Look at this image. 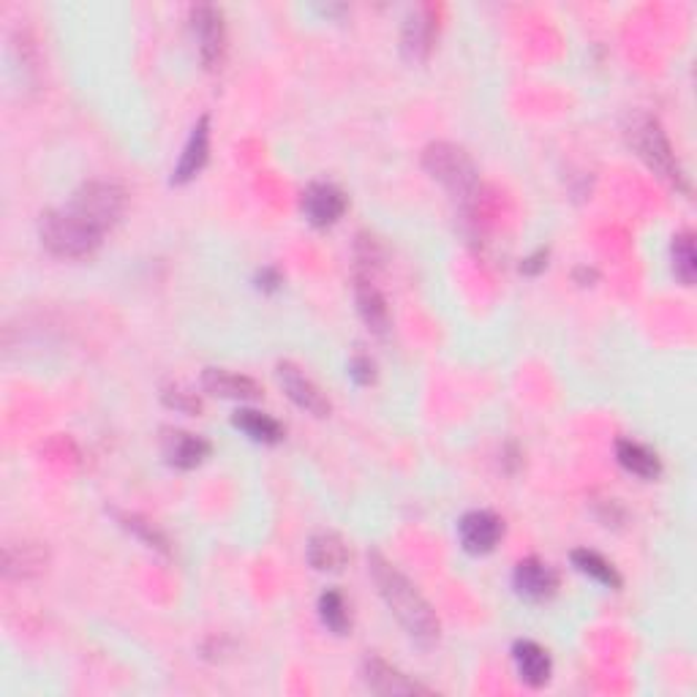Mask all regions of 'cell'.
<instances>
[{"instance_id": "cell-28", "label": "cell", "mask_w": 697, "mask_h": 697, "mask_svg": "<svg viewBox=\"0 0 697 697\" xmlns=\"http://www.w3.org/2000/svg\"><path fill=\"white\" fill-rule=\"evenodd\" d=\"M281 284H284V279H281V273L275 267H262L260 273H256V286H260L262 292H275Z\"/></svg>"}, {"instance_id": "cell-26", "label": "cell", "mask_w": 697, "mask_h": 697, "mask_svg": "<svg viewBox=\"0 0 697 697\" xmlns=\"http://www.w3.org/2000/svg\"><path fill=\"white\" fill-rule=\"evenodd\" d=\"M348 376H352V382L360 384V387H368V384L376 382V363L368 354H354V357L348 360Z\"/></svg>"}, {"instance_id": "cell-29", "label": "cell", "mask_w": 697, "mask_h": 697, "mask_svg": "<svg viewBox=\"0 0 697 697\" xmlns=\"http://www.w3.org/2000/svg\"><path fill=\"white\" fill-rule=\"evenodd\" d=\"M575 281H578L580 286H592V284H588V281H597V270L578 267V270H575Z\"/></svg>"}, {"instance_id": "cell-11", "label": "cell", "mask_w": 697, "mask_h": 697, "mask_svg": "<svg viewBox=\"0 0 697 697\" xmlns=\"http://www.w3.org/2000/svg\"><path fill=\"white\" fill-rule=\"evenodd\" d=\"M348 200L344 191L333 183H311L303 191V215L311 226L316 230H327V226L339 224L341 215L346 213Z\"/></svg>"}, {"instance_id": "cell-12", "label": "cell", "mask_w": 697, "mask_h": 697, "mask_svg": "<svg viewBox=\"0 0 697 697\" xmlns=\"http://www.w3.org/2000/svg\"><path fill=\"white\" fill-rule=\"evenodd\" d=\"M161 449H164L166 464L180 468V472H191V468L202 466L213 453V444L200 434H189V431L166 428L164 438H161Z\"/></svg>"}, {"instance_id": "cell-19", "label": "cell", "mask_w": 697, "mask_h": 697, "mask_svg": "<svg viewBox=\"0 0 697 697\" xmlns=\"http://www.w3.org/2000/svg\"><path fill=\"white\" fill-rule=\"evenodd\" d=\"M616 461L624 472L635 474L640 479H659L663 474V461L646 444L635 442V438H618L616 442Z\"/></svg>"}, {"instance_id": "cell-18", "label": "cell", "mask_w": 697, "mask_h": 697, "mask_svg": "<svg viewBox=\"0 0 697 697\" xmlns=\"http://www.w3.org/2000/svg\"><path fill=\"white\" fill-rule=\"evenodd\" d=\"M305 558L316 573H339L348 562V545L339 532H316L305 545Z\"/></svg>"}, {"instance_id": "cell-6", "label": "cell", "mask_w": 697, "mask_h": 697, "mask_svg": "<svg viewBox=\"0 0 697 697\" xmlns=\"http://www.w3.org/2000/svg\"><path fill=\"white\" fill-rule=\"evenodd\" d=\"M275 376H279V384L286 393V398H290L297 408H303L305 414H311V417L316 420H324L333 414V401L327 398V393H324L320 384L305 374L297 363L281 360V363L275 365Z\"/></svg>"}, {"instance_id": "cell-5", "label": "cell", "mask_w": 697, "mask_h": 697, "mask_svg": "<svg viewBox=\"0 0 697 697\" xmlns=\"http://www.w3.org/2000/svg\"><path fill=\"white\" fill-rule=\"evenodd\" d=\"M191 33L196 39L200 60L208 71L221 69L226 58V22L224 11L213 3H196L189 11Z\"/></svg>"}, {"instance_id": "cell-20", "label": "cell", "mask_w": 697, "mask_h": 697, "mask_svg": "<svg viewBox=\"0 0 697 697\" xmlns=\"http://www.w3.org/2000/svg\"><path fill=\"white\" fill-rule=\"evenodd\" d=\"M232 425L251 438V442H260V444H279L284 442V425L279 423L275 417L270 414L256 412V408H238L232 414Z\"/></svg>"}, {"instance_id": "cell-21", "label": "cell", "mask_w": 697, "mask_h": 697, "mask_svg": "<svg viewBox=\"0 0 697 697\" xmlns=\"http://www.w3.org/2000/svg\"><path fill=\"white\" fill-rule=\"evenodd\" d=\"M569 558H573V567L578 569L580 575H586V578L599 583V586L622 588V575H618V569L613 567V564L603 556V553L578 548V550H573V556Z\"/></svg>"}, {"instance_id": "cell-1", "label": "cell", "mask_w": 697, "mask_h": 697, "mask_svg": "<svg viewBox=\"0 0 697 697\" xmlns=\"http://www.w3.org/2000/svg\"><path fill=\"white\" fill-rule=\"evenodd\" d=\"M129 191L118 180H88L63 208L47 210L39 221L41 245L60 260H85L99 251L107 232L123 219Z\"/></svg>"}, {"instance_id": "cell-23", "label": "cell", "mask_w": 697, "mask_h": 697, "mask_svg": "<svg viewBox=\"0 0 697 697\" xmlns=\"http://www.w3.org/2000/svg\"><path fill=\"white\" fill-rule=\"evenodd\" d=\"M670 260L673 273L684 286H693L697 279V251H695V234L678 232L670 243Z\"/></svg>"}, {"instance_id": "cell-16", "label": "cell", "mask_w": 697, "mask_h": 697, "mask_svg": "<svg viewBox=\"0 0 697 697\" xmlns=\"http://www.w3.org/2000/svg\"><path fill=\"white\" fill-rule=\"evenodd\" d=\"M210 159V118L202 115L191 129L189 142H185L183 153H180L178 166L172 172V185H183L194 180L196 174L204 170Z\"/></svg>"}, {"instance_id": "cell-2", "label": "cell", "mask_w": 697, "mask_h": 697, "mask_svg": "<svg viewBox=\"0 0 697 697\" xmlns=\"http://www.w3.org/2000/svg\"><path fill=\"white\" fill-rule=\"evenodd\" d=\"M368 573L376 583L378 597L384 599L412 643H417L420 648H434L442 638V622L423 592L378 550L368 553Z\"/></svg>"}, {"instance_id": "cell-24", "label": "cell", "mask_w": 697, "mask_h": 697, "mask_svg": "<svg viewBox=\"0 0 697 697\" xmlns=\"http://www.w3.org/2000/svg\"><path fill=\"white\" fill-rule=\"evenodd\" d=\"M120 526L125 528V532H131L134 537H140L142 543L148 545V548H155L161 553H170V543H166L164 534L159 532V528L153 526V523L142 518V515H134V513H115Z\"/></svg>"}, {"instance_id": "cell-22", "label": "cell", "mask_w": 697, "mask_h": 697, "mask_svg": "<svg viewBox=\"0 0 697 697\" xmlns=\"http://www.w3.org/2000/svg\"><path fill=\"white\" fill-rule=\"evenodd\" d=\"M316 610H320L324 627H327L333 635L344 638V635L352 633V616H348V605L339 588H327V592L320 597Z\"/></svg>"}, {"instance_id": "cell-25", "label": "cell", "mask_w": 697, "mask_h": 697, "mask_svg": "<svg viewBox=\"0 0 697 697\" xmlns=\"http://www.w3.org/2000/svg\"><path fill=\"white\" fill-rule=\"evenodd\" d=\"M161 401H164V406L174 408V412H183V414L202 412V401L196 398L194 393L180 387V384H166V387H161Z\"/></svg>"}, {"instance_id": "cell-4", "label": "cell", "mask_w": 697, "mask_h": 697, "mask_svg": "<svg viewBox=\"0 0 697 697\" xmlns=\"http://www.w3.org/2000/svg\"><path fill=\"white\" fill-rule=\"evenodd\" d=\"M423 170L447 191L453 200L468 202L479 189V170L466 148L455 142H431L423 150Z\"/></svg>"}, {"instance_id": "cell-17", "label": "cell", "mask_w": 697, "mask_h": 697, "mask_svg": "<svg viewBox=\"0 0 697 697\" xmlns=\"http://www.w3.org/2000/svg\"><path fill=\"white\" fill-rule=\"evenodd\" d=\"M202 387L215 398L226 401H256L262 395V387L251 376L234 374L226 368H204Z\"/></svg>"}, {"instance_id": "cell-8", "label": "cell", "mask_w": 697, "mask_h": 697, "mask_svg": "<svg viewBox=\"0 0 697 697\" xmlns=\"http://www.w3.org/2000/svg\"><path fill=\"white\" fill-rule=\"evenodd\" d=\"M504 537V521L491 509H472L458 521L461 548L472 556H488Z\"/></svg>"}, {"instance_id": "cell-27", "label": "cell", "mask_w": 697, "mask_h": 697, "mask_svg": "<svg viewBox=\"0 0 697 697\" xmlns=\"http://www.w3.org/2000/svg\"><path fill=\"white\" fill-rule=\"evenodd\" d=\"M548 267V249H537L532 256H526L521 264L523 275H539Z\"/></svg>"}, {"instance_id": "cell-14", "label": "cell", "mask_w": 697, "mask_h": 697, "mask_svg": "<svg viewBox=\"0 0 697 697\" xmlns=\"http://www.w3.org/2000/svg\"><path fill=\"white\" fill-rule=\"evenodd\" d=\"M354 300H357V311H360V316H363V322L368 324L371 333L378 335V339H384V335L390 333V324H393V320H390L387 300H384V294L378 292V286L374 284L371 275H363V273L354 275Z\"/></svg>"}, {"instance_id": "cell-10", "label": "cell", "mask_w": 697, "mask_h": 697, "mask_svg": "<svg viewBox=\"0 0 697 697\" xmlns=\"http://www.w3.org/2000/svg\"><path fill=\"white\" fill-rule=\"evenodd\" d=\"M436 39V14L434 6H417L408 11L404 30H401V55L408 63H425L431 58Z\"/></svg>"}, {"instance_id": "cell-13", "label": "cell", "mask_w": 697, "mask_h": 697, "mask_svg": "<svg viewBox=\"0 0 697 697\" xmlns=\"http://www.w3.org/2000/svg\"><path fill=\"white\" fill-rule=\"evenodd\" d=\"M50 567V550L41 543H9L3 548V575L9 580L39 578Z\"/></svg>"}, {"instance_id": "cell-9", "label": "cell", "mask_w": 697, "mask_h": 697, "mask_svg": "<svg viewBox=\"0 0 697 697\" xmlns=\"http://www.w3.org/2000/svg\"><path fill=\"white\" fill-rule=\"evenodd\" d=\"M513 588L526 603H545L558 592V573L539 556L521 558L513 569Z\"/></svg>"}, {"instance_id": "cell-15", "label": "cell", "mask_w": 697, "mask_h": 697, "mask_svg": "<svg viewBox=\"0 0 697 697\" xmlns=\"http://www.w3.org/2000/svg\"><path fill=\"white\" fill-rule=\"evenodd\" d=\"M513 663H515V673H518V678L526 684V687L539 689L550 681L553 659L537 640H526V638L515 640Z\"/></svg>"}, {"instance_id": "cell-3", "label": "cell", "mask_w": 697, "mask_h": 697, "mask_svg": "<svg viewBox=\"0 0 697 697\" xmlns=\"http://www.w3.org/2000/svg\"><path fill=\"white\" fill-rule=\"evenodd\" d=\"M624 137H627V145L635 155L657 174L663 183H668L670 189L689 194L693 185H689L687 172H684L681 161H678L676 150H673L668 134H665L663 123L657 118L648 115V112H633L624 125Z\"/></svg>"}, {"instance_id": "cell-7", "label": "cell", "mask_w": 697, "mask_h": 697, "mask_svg": "<svg viewBox=\"0 0 697 697\" xmlns=\"http://www.w3.org/2000/svg\"><path fill=\"white\" fill-rule=\"evenodd\" d=\"M360 678H363L365 689L374 695L384 697H398V695H431L434 689L425 687V684L414 681L412 676L401 673L398 668L387 663V659L376 657V654H368L360 665Z\"/></svg>"}]
</instances>
